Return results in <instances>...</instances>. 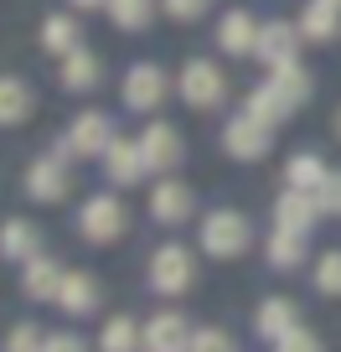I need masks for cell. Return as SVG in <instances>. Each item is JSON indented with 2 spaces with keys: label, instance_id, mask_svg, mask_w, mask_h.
Returning <instances> with one entry per match:
<instances>
[{
  "label": "cell",
  "instance_id": "cell-3",
  "mask_svg": "<svg viewBox=\"0 0 341 352\" xmlns=\"http://www.w3.org/2000/svg\"><path fill=\"white\" fill-rule=\"evenodd\" d=\"M124 228H130V212H124V202L114 197V192L89 197V202H83V212H78V233H83L89 243H114Z\"/></svg>",
  "mask_w": 341,
  "mask_h": 352
},
{
  "label": "cell",
  "instance_id": "cell-13",
  "mask_svg": "<svg viewBox=\"0 0 341 352\" xmlns=\"http://www.w3.org/2000/svg\"><path fill=\"white\" fill-rule=\"evenodd\" d=\"M99 280L89 275V270H67L62 275V290H57V306L67 311V316H93L99 311Z\"/></svg>",
  "mask_w": 341,
  "mask_h": 352
},
{
  "label": "cell",
  "instance_id": "cell-35",
  "mask_svg": "<svg viewBox=\"0 0 341 352\" xmlns=\"http://www.w3.org/2000/svg\"><path fill=\"white\" fill-rule=\"evenodd\" d=\"M161 6H165L171 21H197V16L207 11V0H161Z\"/></svg>",
  "mask_w": 341,
  "mask_h": 352
},
{
  "label": "cell",
  "instance_id": "cell-29",
  "mask_svg": "<svg viewBox=\"0 0 341 352\" xmlns=\"http://www.w3.org/2000/svg\"><path fill=\"white\" fill-rule=\"evenodd\" d=\"M42 47L57 52V57L78 52V21H73V16H47V21H42Z\"/></svg>",
  "mask_w": 341,
  "mask_h": 352
},
{
  "label": "cell",
  "instance_id": "cell-33",
  "mask_svg": "<svg viewBox=\"0 0 341 352\" xmlns=\"http://www.w3.org/2000/svg\"><path fill=\"white\" fill-rule=\"evenodd\" d=\"M274 352H326V347H320V337H316V331L295 327L290 337H279V342H274Z\"/></svg>",
  "mask_w": 341,
  "mask_h": 352
},
{
  "label": "cell",
  "instance_id": "cell-11",
  "mask_svg": "<svg viewBox=\"0 0 341 352\" xmlns=\"http://www.w3.org/2000/svg\"><path fill=\"white\" fill-rule=\"evenodd\" d=\"M145 171H150V161H145L140 140H114L104 151V176H109L114 187H134V182H145Z\"/></svg>",
  "mask_w": 341,
  "mask_h": 352
},
{
  "label": "cell",
  "instance_id": "cell-32",
  "mask_svg": "<svg viewBox=\"0 0 341 352\" xmlns=\"http://www.w3.org/2000/svg\"><path fill=\"white\" fill-rule=\"evenodd\" d=\"M42 347H47L42 327H32V321H16V327H11V342H5V352H42Z\"/></svg>",
  "mask_w": 341,
  "mask_h": 352
},
{
  "label": "cell",
  "instance_id": "cell-34",
  "mask_svg": "<svg viewBox=\"0 0 341 352\" xmlns=\"http://www.w3.org/2000/svg\"><path fill=\"white\" fill-rule=\"evenodd\" d=\"M316 202L320 212H341V171H326V182L316 187Z\"/></svg>",
  "mask_w": 341,
  "mask_h": 352
},
{
  "label": "cell",
  "instance_id": "cell-5",
  "mask_svg": "<svg viewBox=\"0 0 341 352\" xmlns=\"http://www.w3.org/2000/svg\"><path fill=\"white\" fill-rule=\"evenodd\" d=\"M269 145H274V124L253 120L248 109L222 124V151H228L233 161H259V155H269Z\"/></svg>",
  "mask_w": 341,
  "mask_h": 352
},
{
  "label": "cell",
  "instance_id": "cell-28",
  "mask_svg": "<svg viewBox=\"0 0 341 352\" xmlns=\"http://www.w3.org/2000/svg\"><path fill=\"white\" fill-rule=\"evenodd\" d=\"M285 182H290V187H300V192H316L320 182H326V161H320L316 151H300V155H290V166H285Z\"/></svg>",
  "mask_w": 341,
  "mask_h": 352
},
{
  "label": "cell",
  "instance_id": "cell-37",
  "mask_svg": "<svg viewBox=\"0 0 341 352\" xmlns=\"http://www.w3.org/2000/svg\"><path fill=\"white\" fill-rule=\"evenodd\" d=\"M78 11H99V6H109V0H73Z\"/></svg>",
  "mask_w": 341,
  "mask_h": 352
},
{
  "label": "cell",
  "instance_id": "cell-19",
  "mask_svg": "<svg viewBox=\"0 0 341 352\" xmlns=\"http://www.w3.org/2000/svg\"><path fill=\"white\" fill-rule=\"evenodd\" d=\"M191 331H187V316L181 311H155L145 321V347H187Z\"/></svg>",
  "mask_w": 341,
  "mask_h": 352
},
{
  "label": "cell",
  "instance_id": "cell-40",
  "mask_svg": "<svg viewBox=\"0 0 341 352\" xmlns=\"http://www.w3.org/2000/svg\"><path fill=\"white\" fill-rule=\"evenodd\" d=\"M331 6H341V0H331Z\"/></svg>",
  "mask_w": 341,
  "mask_h": 352
},
{
  "label": "cell",
  "instance_id": "cell-27",
  "mask_svg": "<svg viewBox=\"0 0 341 352\" xmlns=\"http://www.w3.org/2000/svg\"><path fill=\"white\" fill-rule=\"evenodd\" d=\"M104 11H109V21L119 32H145L155 21V0H109Z\"/></svg>",
  "mask_w": 341,
  "mask_h": 352
},
{
  "label": "cell",
  "instance_id": "cell-36",
  "mask_svg": "<svg viewBox=\"0 0 341 352\" xmlns=\"http://www.w3.org/2000/svg\"><path fill=\"white\" fill-rule=\"evenodd\" d=\"M42 352H89V347H83V337H73V331H57V337H47Z\"/></svg>",
  "mask_w": 341,
  "mask_h": 352
},
{
  "label": "cell",
  "instance_id": "cell-9",
  "mask_svg": "<svg viewBox=\"0 0 341 352\" xmlns=\"http://www.w3.org/2000/svg\"><path fill=\"white\" fill-rule=\"evenodd\" d=\"M191 212H197V192H191L187 182H171V176L155 182V192H150V218L155 223H171V228H176Z\"/></svg>",
  "mask_w": 341,
  "mask_h": 352
},
{
  "label": "cell",
  "instance_id": "cell-8",
  "mask_svg": "<svg viewBox=\"0 0 341 352\" xmlns=\"http://www.w3.org/2000/svg\"><path fill=\"white\" fill-rule=\"evenodd\" d=\"M165 73L155 63H134L130 73H124V88H119V99L130 104L134 114H150V109H161V99H165Z\"/></svg>",
  "mask_w": 341,
  "mask_h": 352
},
{
  "label": "cell",
  "instance_id": "cell-16",
  "mask_svg": "<svg viewBox=\"0 0 341 352\" xmlns=\"http://www.w3.org/2000/svg\"><path fill=\"white\" fill-rule=\"evenodd\" d=\"M217 47L233 57H248L253 47H259V21H253V11H228L217 21Z\"/></svg>",
  "mask_w": 341,
  "mask_h": 352
},
{
  "label": "cell",
  "instance_id": "cell-20",
  "mask_svg": "<svg viewBox=\"0 0 341 352\" xmlns=\"http://www.w3.org/2000/svg\"><path fill=\"white\" fill-rule=\"evenodd\" d=\"M62 88L67 94H89V88H99V57L89 52V47H78V52L62 57Z\"/></svg>",
  "mask_w": 341,
  "mask_h": 352
},
{
  "label": "cell",
  "instance_id": "cell-23",
  "mask_svg": "<svg viewBox=\"0 0 341 352\" xmlns=\"http://www.w3.org/2000/svg\"><path fill=\"white\" fill-rule=\"evenodd\" d=\"M243 109H248L253 120H264V124H285L290 114H295V104H290L274 83H259V88L248 94V104H243Z\"/></svg>",
  "mask_w": 341,
  "mask_h": 352
},
{
  "label": "cell",
  "instance_id": "cell-38",
  "mask_svg": "<svg viewBox=\"0 0 341 352\" xmlns=\"http://www.w3.org/2000/svg\"><path fill=\"white\" fill-rule=\"evenodd\" d=\"M145 352H187V347H145Z\"/></svg>",
  "mask_w": 341,
  "mask_h": 352
},
{
  "label": "cell",
  "instance_id": "cell-30",
  "mask_svg": "<svg viewBox=\"0 0 341 352\" xmlns=\"http://www.w3.org/2000/svg\"><path fill=\"white\" fill-rule=\"evenodd\" d=\"M316 290L320 296H341V249H331V254L316 259Z\"/></svg>",
  "mask_w": 341,
  "mask_h": 352
},
{
  "label": "cell",
  "instance_id": "cell-10",
  "mask_svg": "<svg viewBox=\"0 0 341 352\" xmlns=\"http://www.w3.org/2000/svg\"><path fill=\"white\" fill-rule=\"evenodd\" d=\"M140 145H145V161H150V171H176V166L187 161V145H181V135L171 130L165 120H150V124H145Z\"/></svg>",
  "mask_w": 341,
  "mask_h": 352
},
{
  "label": "cell",
  "instance_id": "cell-31",
  "mask_svg": "<svg viewBox=\"0 0 341 352\" xmlns=\"http://www.w3.org/2000/svg\"><path fill=\"white\" fill-rule=\"evenodd\" d=\"M187 352H238V342H233L222 327H197L191 342H187Z\"/></svg>",
  "mask_w": 341,
  "mask_h": 352
},
{
  "label": "cell",
  "instance_id": "cell-22",
  "mask_svg": "<svg viewBox=\"0 0 341 352\" xmlns=\"http://www.w3.org/2000/svg\"><path fill=\"white\" fill-rule=\"evenodd\" d=\"M32 109H36L32 83H26V78H5V83H0V120L5 124H26Z\"/></svg>",
  "mask_w": 341,
  "mask_h": 352
},
{
  "label": "cell",
  "instance_id": "cell-21",
  "mask_svg": "<svg viewBox=\"0 0 341 352\" xmlns=\"http://www.w3.org/2000/svg\"><path fill=\"white\" fill-rule=\"evenodd\" d=\"M36 243H42V233H36V223H26V218H11L5 223V228H0V254H5V259H36Z\"/></svg>",
  "mask_w": 341,
  "mask_h": 352
},
{
  "label": "cell",
  "instance_id": "cell-4",
  "mask_svg": "<svg viewBox=\"0 0 341 352\" xmlns=\"http://www.w3.org/2000/svg\"><path fill=\"white\" fill-rule=\"evenodd\" d=\"M197 285V259H191L181 243H161L150 259V290H161V296H187V290Z\"/></svg>",
  "mask_w": 341,
  "mask_h": 352
},
{
  "label": "cell",
  "instance_id": "cell-15",
  "mask_svg": "<svg viewBox=\"0 0 341 352\" xmlns=\"http://www.w3.org/2000/svg\"><path fill=\"white\" fill-rule=\"evenodd\" d=\"M295 327H300V306H295V300H285V296H269L264 306H259V316H253V331H259L264 342L290 337Z\"/></svg>",
  "mask_w": 341,
  "mask_h": 352
},
{
  "label": "cell",
  "instance_id": "cell-25",
  "mask_svg": "<svg viewBox=\"0 0 341 352\" xmlns=\"http://www.w3.org/2000/svg\"><path fill=\"white\" fill-rule=\"evenodd\" d=\"M269 83H274L279 94H285V99L295 104V109H300V104H310V94H316V83H310V73H305V67H300V63L269 67Z\"/></svg>",
  "mask_w": 341,
  "mask_h": 352
},
{
  "label": "cell",
  "instance_id": "cell-7",
  "mask_svg": "<svg viewBox=\"0 0 341 352\" xmlns=\"http://www.w3.org/2000/svg\"><path fill=\"white\" fill-rule=\"evenodd\" d=\"M67 192H73V171H67L62 151L32 161V171H26V197H32V202H62Z\"/></svg>",
  "mask_w": 341,
  "mask_h": 352
},
{
  "label": "cell",
  "instance_id": "cell-2",
  "mask_svg": "<svg viewBox=\"0 0 341 352\" xmlns=\"http://www.w3.org/2000/svg\"><path fill=\"white\" fill-rule=\"evenodd\" d=\"M176 88H181V99H187L191 109H222V104H228V73H222L212 57H191V63L181 67Z\"/></svg>",
  "mask_w": 341,
  "mask_h": 352
},
{
  "label": "cell",
  "instance_id": "cell-1",
  "mask_svg": "<svg viewBox=\"0 0 341 352\" xmlns=\"http://www.w3.org/2000/svg\"><path fill=\"white\" fill-rule=\"evenodd\" d=\"M248 243H253V223L238 208H212L202 218V249L212 259H238V254H248Z\"/></svg>",
  "mask_w": 341,
  "mask_h": 352
},
{
  "label": "cell",
  "instance_id": "cell-17",
  "mask_svg": "<svg viewBox=\"0 0 341 352\" xmlns=\"http://www.w3.org/2000/svg\"><path fill=\"white\" fill-rule=\"evenodd\" d=\"M62 275H67V270H57L47 254L26 259V270H21V290H26V300H57V290H62Z\"/></svg>",
  "mask_w": 341,
  "mask_h": 352
},
{
  "label": "cell",
  "instance_id": "cell-39",
  "mask_svg": "<svg viewBox=\"0 0 341 352\" xmlns=\"http://www.w3.org/2000/svg\"><path fill=\"white\" fill-rule=\"evenodd\" d=\"M336 140H341V109H336Z\"/></svg>",
  "mask_w": 341,
  "mask_h": 352
},
{
  "label": "cell",
  "instance_id": "cell-12",
  "mask_svg": "<svg viewBox=\"0 0 341 352\" xmlns=\"http://www.w3.org/2000/svg\"><path fill=\"white\" fill-rule=\"evenodd\" d=\"M305 42L300 36V26H290V21H264L259 26V47H253V57L264 67H285V63H295V47Z\"/></svg>",
  "mask_w": 341,
  "mask_h": 352
},
{
  "label": "cell",
  "instance_id": "cell-18",
  "mask_svg": "<svg viewBox=\"0 0 341 352\" xmlns=\"http://www.w3.org/2000/svg\"><path fill=\"white\" fill-rule=\"evenodd\" d=\"M300 36H305V42H331V36H341V6L310 0L305 11H300Z\"/></svg>",
  "mask_w": 341,
  "mask_h": 352
},
{
  "label": "cell",
  "instance_id": "cell-24",
  "mask_svg": "<svg viewBox=\"0 0 341 352\" xmlns=\"http://www.w3.org/2000/svg\"><path fill=\"white\" fill-rule=\"evenodd\" d=\"M264 259L274 264V270H295V264H305V233H290V228H274L264 243Z\"/></svg>",
  "mask_w": 341,
  "mask_h": 352
},
{
  "label": "cell",
  "instance_id": "cell-14",
  "mask_svg": "<svg viewBox=\"0 0 341 352\" xmlns=\"http://www.w3.org/2000/svg\"><path fill=\"white\" fill-rule=\"evenodd\" d=\"M320 218V202H316V192H300V187H290L285 197L274 202V228H290V233H310V223Z\"/></svg>",
  "mask_w": 341,
  "mask_h": 352
},
{
  "label": "cell",
  "instance_id": "cell-26",
  "mask_svg": "<svg viewBox=\"0 0 341 352\" xmlns=\"http://www.w3.org/2000/svg\"><path fill=\"white\" fill-rule=\"evenodd\" d=\"M140 342H145L140 321H130V316H109L104 321V337H99L104 352H140Z\"/></svg>",
  "mask_w": 341,
  "mask_h": 352
},
{
  "label": "cell",
  "instance_id": "cell-6",
  "mask_svg": "<svg viewBox=\"0 0 341 352\" xmlns=\"http://www.w3.org/2000/svg\"><path fill=\"white\" fill-rule=\"evenodd\" d=\"M114 140H119V135H114L109 114H99V109H89V114H78V120H73V130L62 135L67 155H78V161H93V155H104V151H109Z\"/></svg>",
  "mask_w": 341,
  "mask_h": 352
}]
</instances>
